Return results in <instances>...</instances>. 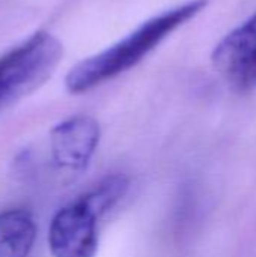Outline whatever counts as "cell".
<instances>
[{
  "label": "cell",
  "mask_w": 256,
  "mask_h": 257,
  "mask_svg": "<svg viewBox=\"0 0 256 257\" xmlns=\"http://www.w3.org/2000/svg\"><path fill=\"white\" fill-rule=\"evenodd\" d=\"M101 139L100 123L88 114H75L56 123L50 131L53 164L63 172L81 173L94 158Z\"/></svg>",
  "instance_id": "5b68a950"
},
{
  "label": "cell",
  "mask_w": 256,
  "mask_h": 257,
  "mask_svg": "<svg viewBox=\"0 0 256 257\" xmlns=\"http://www.w3.org/2000/svg\"><path fill=\"white\" fill-rule=\"evenodd\" d=\"M63 57L62 42L39 30L0 57V110L38 90Z\"/></svg>",
  "instance_id": "3957f363"
},
{
  "label": "cell",
  "mask_w": 256,
  "mask_h": 257,
  "mask_svg": "<svg viewBox=\"0 0 256 257\" xmlns=\"http://www.w3.org/2000/svg\"><path fill=\"white\" fill-rule=\"evenodd\" d=\"M118 203L109 185L98 182L92 190L60 208L48 226V250L53 257H95L98 251V224Z\"/></svg>",
  "instance_id": "7a4b0ae2"
},
{
  "label": "cell",
  "mask_w": 256,
  "mask_h": 257,
  "mask_svg": "<svg viewBox=\"0 0 256 257\" xmlns=\"http://www.w3.org/2000/svg\"><path fill=\"white\" fill-rule=\"evenodd\" d=\"M211 63L232 89L246 92L256 87V12L220 39Z\"/></svg>",
  "instance_id": "277c9868"
},
{
  "label": "cell",
  "mask_w": 256,
  "mask_h": 257,
  "mask_svg": "<svg viewBox=\"0 0 256 257\" xmlns=\"http://www.w3.org/2000/svg\"><path fill=\"white\" fill-rule=\"evenodd\" d=\"M210 0H189L166 9L137 26L127 36L75 63L65 77V87L80 95L130 71L174 32L198 17Z\"/></svg>",
  "instance_id": "6da1fadb"
},
{
  "label": "cell",
  "mask_w": 256,
  "mask_h": 257,
  "mask_svg": "<svg viewBox=\"0 0 256 257\" xmlns=\"http://www.w3.org/2000/svg\"><path fill=\"white\" fill-rule=\"evenodd\" d=\"M36 238L30 212L9 209L0 212V257H29Z\"/></svg>",
  "instance_id": "8992f818"
}]
</instances>
